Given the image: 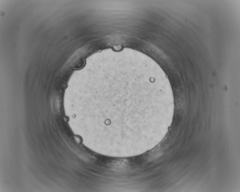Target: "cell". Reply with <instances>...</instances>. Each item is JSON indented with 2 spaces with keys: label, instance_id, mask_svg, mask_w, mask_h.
I'll list each match as a JSON object with an SVG mask.
<instances>
[{
  "label": "cell",
  "instance_id": "obj_1",
  "mask_svg": "<svg viewBox=\"0 0 240 192\" xmlns=\"http://www.w3.org/2000/svg\"><path fill=\"white\" fill-rule=\"evenodd\" d=\"M84 64V59L83 58L80 57L75 60L72 64V66L75 69H79L83 68Z\"/></svg>",
  "mask_w": 240,
  "mask_h": 192
}]
</instances>
